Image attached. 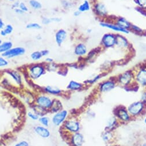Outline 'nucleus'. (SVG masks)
Instances as JSON below:
<instances>
[{
	"instance_id": "nucleus-1",
	"label": "nucleus",
	"mask_w": 146,
	"mask_h": 146,
	"mask_svg": "<svg viewBox=\"0 0 146 146\" xmlns=\"http://www.w3.org/2000/svg\"><path fill=\"white\" fill-rule=\"evenodd\" d=\"M47 72L46 64L43 63H34L27 67V74L32 81L40 79Z\"/></svg>"
},
{
	"instance_id": "nucleus-2",
	"label": "nucleus",
	"mask_w": 146,
	"mask_h": 146,
	"mask_svg": "<svg viewBox=\"0 0 146 146\" xmlns=\"http://www.w3.org/2000/svg\"><path fill=\"white\" fill-rule=\"evenodd\" d=\"M127 109L132 119L139 118L143 116L146 112V104L140 100L136 101L130 104Z\"/></svg>"
},
{
	"instance_id": "nucleus-3",
	"label": "nucleus",
	"mask_w": 146,
	"mask_h": 146,
	"mask_svg": "<svg viewBox=\"0 0 146 146\" xmlns=\"http://www.w3.org/2000/svg\"><path fill=\"white\" fill-rule=\"evenodd\" d=\"M117 85L126 88L133 85L135 82L133 70H128L115 77Z\"/></svg>"
},
{
	"instance_id": "nucleus-4",
	"label": "nucleus",
	"mask_w": 146,
	"mask_h": 146,
	"mask_svg": "<svg viewBox=\"0 0 146 146\" xmlns=\"http://www.w3.org/2000/svg\"><path fill=\"white\" fill-rule=\"evenodd\" d=\"M61 127L63 132L70 135L80 132L81 129V124L78 119L72 117H68Z\"/></svg>"
},
{
	"instance_id": "nucleus-5",
	"label": "nucleus",
	"mask_w": 146,
	"mask_h": 146,
	"mask_svg": "<svg viewBox=\"0 0 146 146\" xmlns=\"http://www.w3.org/2000/svg\"><path fill=\"white\" fill-rule=\"evenodd\" d=\"M133 72L135 84L139 87L146 89V63L137 66Z\"/></svg>"
},
{
	"instance_id": "nucleus-6",
	"label": "nucleus",
	"mask_w": 146,
	"mask_h": 146,
	"mask_svg": "<svg viewBox=\"0 0 146 146\" xmlns=\"http://www.w3.org/2000/svg\"><path fill=\"white\" fill-rule=\"evenodd\" d=\"M113 113L121 124H128L133 119L127 111V108L123 105L116 106L114 109Z\"/></svg>"
},
{
	"instance_id": "nucleus-7",
	"label": "nucleus",
	"mask_w": 146,
	"mask_h": 146,
	"mask_svg": "<svg viewBox=\"0 0 146 146\" xmlns=\"http://www.w3.org/2000/svg\"><path fill=\"white\" fill-rule=\"evenodd\" d=\"M117 86L116 78H109L100 82L97 87L99 94H105L114 90Z\"/></svg>"
},
{
	"instance_id": "nucleus-8",
	"label": "nucleus",
	"mask_w": 146,
	"mask_h": 146,
	"mask_svg": "<svg viewBox=\"0 0 146 146\" xmlns=\"http://www.w3.org/2000/svg\"><path fill=\"white\" fill-rule=\"evenodd\" d=\"M92 9L96 17L101 20V21L106 20L109 17L108 9L106 5L99 0L94 2L92 5Z\"/></svg>"
},
{
	"instance_id": "nucleus-9",
	"label": "nucleus",
	"mask_w": 146,
	"mask_h": 146,
	"mask_svg": "<svg viewBox=\"0 0 146 146\" xmlns=\"http://www.w3.org/2000/svg\"><path fill=\"white\" fill-rule=\"evenodd\" d=\"M53 102V98L46 93H41L36 96L34 99V104L50 112Z\"/></svg>"
},
{
	"instance_id": "nucleus-10",
	"label": "nucleus",
	"mask_w": 146,
	"mask_h": 146,
	"mask_svg": "<svg viewBox=\"0 0 146 146\" xmlns=\"http://www.w3.org/2000/svg\"><path fill=\"white\" fill-rule=\"evenodd\" d=\"M116 33L108 32L105 33L101 38L100 44L102 49H111L116 47Z\"/></svg>"
},
{
	"instance_id": "nucleus-11",
	"label": "nucleus",
	"mask_w": 146,
	"mask_h": 146,
	"mask_svg": "<svg viewBox=\"0 0 146 146\" xmlns=\"http://www.w3.org/2000/svg\"><path fill=\"white\" fill-rule=\"evenodd\" d=\"M70 114L68 111L66 109H63L62 110L55 113L53 114L51 121L52 125L55 127H62L63 123L66 121V120L69 117Z\"/></svg>"
},
{
	"instance_id": "nucleus-12",
	"label": "nucleus",
	"mask_w": 146,
	"mask_h": 146,
	"mask_svg": "<svg viewBox=\"0 0 146 146\" xmlns=\"http://www.w3.org/2000/svg\"><path fill=\"white\" fill-rule=\"evenodd\" d=\"M116 47L120 50L129 52L132 50V46L128 39L121 33H116Z\"/></svg>"
},
{
	"instance_id": "nucleus-13",
	"label": "nucleus",
	"mask_w": 146,
	"mask_h": 146,
	"mask_svg": "<svg viewBox=\"0 0 146 146\" xmlns=\"http://www.w3.org/2000/svg\"><path fill=\"white\" fill-rule=\"evenodd\" d=\"M100 25L102 28L109 29L112 31L115 32L117 33L128 35L131 32L130 31L123 29L120 28L119 27H118L116 24H115L112 21H109L107 20L101 21L100 23Z\"/></svg>"
},
{
	"instance_id": "nucleus-14",
	"label": "nucleus",
	"mask_w": 146,
	"mask_h": 146,
	"mask_svg": "<svg viewBox=\"0 0 146 146\" xmlns=\"http://www.w3.org/2000/svg\"><path fill=\"white\" fill-rule=\"evenodd\" d=\"M25 51V49L23 47H13L7 52L1 54V55L8 59H10L24 55Z\"/></svg>"
},
{
	"instance_id": "nucleus-15",
	"label": "nucleus",
	"mask_w": 146,
	"mask_h": 146,
	"mask_svg": "<svg viewBox=\"0 0 146 146\" xmlns=\"http://www.w3.org/2000/svg\"><path fill=\"white\" fill-rule=\"evenodd\" d=\"M69 143L71 146H83L85 143L84 135L80 132L70 135Z\"/></svg>"
},
{
	"instance_id": "nucleus-16",
	"label": "nucleus",
	"mask_w": 146,
	"mask_h": 146,
	"mask_svg": "<svg viewBox=\"0 0 146 146\" xmlns=\"http://www.w3.org/2000/svg\"><path fill=\"white\" fill-rule=\"evenodd\" d=\"M6 74L9 76L11 80L19 86H21L23 84V76L21 73L17 70H7Z\"/></svg>"
},
{
	"instance_id": "nucleus-17",
	"label": "nucleus",
	"mask_w": 146,
	"mask_h": 146,
	"mask_svg": "<svg viewBox=\"0 0 146 146\" xmlns=\"http://www.w3.org/2000/svg\"><path fill=\"white\" fill-rule=\"evenodd\" d=\"M35 133L43 139H48L51 136V132L48 127L42 125H35L33 128Z\"/></svg>"
},
{
	"instance_id": "nucleus-18",
	"label": "nucleus",
	"mask_w": 146,
	"mask_h": 146,
	"mask_svg": "<svg viewBox=\"0 0 146 146\" xmlns=\"http://www.w3.org/2000/svg\"><path fill=\"white\" fill-rule=\"evenodd\" d=\"M67 38V32L64 29H58L55 34V41L58 46L60 47Z\"/></svg>"
},
{
	"instance_id": "nucleus-19",
	"label": "nucleus",
	"mask_w": 146,
	"mask_h": 146,
	"mask_svg": "<svg viewBox=\"0 0 146 146\" xmlns=\"http://www.w3.org/2000/svg\"><path fill=\"white\" fill-rule=\"evenodd\" d=\"M112 22L116 24L120 28L128 31L130 30V28L132 25V23L127 19L120 16L114 17Z\"/></svg>"
},
{
	"instance_id": "nucleus-20",
	"label": "nucleus",
	"mask_w": 146,
	"mask_h": 146,
	"mask_svg": "<svg viewBox=\"0 0 146 146\" xmlns=\"http://www.w3.org/2000/svg\"><path fill=\"white\" fill-rule=\"evenodd\" d=\"M74 53L78 57H86L88 53V48L84 43H79L75 46Z\"/></svg>"
},
{
	"instance_id": "nucleus-21",
	"label": "nucleus",
	"mask_w": 146,
	"mask_h": 146,
	"mask_svg": "<svg viewBox=\"0 0 146 146\" xmlns=\"http://www.w3.org/2000/svg\"><path fill=\"white\" fill-rule=\"evenodd\" d=\"M101 138L106 144L114 143L115 140V134L114 131L105 129L101 133Z\"/></svg>"
},
{
	"instance_id": "nucleus-22",
	"label": "nucleus",
	"mask_w": 146,
	"mask_h": 146,
	"mask_svg": "<svg viewBox=\"0 0 146 146\" xmlns=\"http://www.w3.org/2000/svg\"><path fill=\"white\" fill-rule=\"evenodd\" d=\"M43 90L44 93L52 96L58 97L63 94V91L59 88L55 86L47 85L43 88Z\"/></svg>"
},
{
	"instance_id": "nucleus-23",
	"label": "nucleus",
	"mask_w": 146,
	"mask_h": 146,
	"mask_svg": "<svg viewBox=\"0 0 146 146\" xmlns=\"http://www.w3.org/2000/svg\"><path fill=\"white\" fill-rule=\"evenodd\" d=\"M86 87V85L82 82L71 80L67 85L66 89L70 92H78L83 90Z\"/></svg>"
},
{
	"instance_id": "nucleus-24",
	"label": "nucleus",
	"mask_w": 146,
	"mask_h": 146,
	"mask_svg": "<svg viewBox=\"0 0 146 146\" xmlns=\"http://www.w3.org/2000/svg\"><path fill=\"white\" fill-rule=\"evenodd\" d=\"M120 124H121L120 123L118 119L114 115H113L109 117L107 120L105 129L109 131H115L116 129L118 128Z\"/></svg>"
},
{
	"instance_id": "nucleus-25",
	"label": "nucleus",
	"mask_w": 146,
	"mask_h": 146,
	"mask_svg": "<svg viewBox=\"0 0 146 146\" xmlns=\"http://www.w3.org/2000/svg\"><path fill=\"white\" fill-rule=\"evenodd\" d=\"M63 109V106L61 101L57 98L53 99L52 105L50 109V112L54 114L55 113L59 112L60 111L62 110Z\"/></svg>"
},
{
	"instance_id": "nucleus-26",
	"label": "nucleus",
	"mask_w": 146,
	"mask_h": 146,
	"mask_svg": "<svg viewBox=\"0 0 146 146\" xmlns=\"http://www.w3.org/2000/svg\"><path fill=\"white\" fill-rule=\"evenodd\" d=\"M104 76L103 73H101V74H96V75H94L92 77L89 78V79L86 80L84 84L86 85V86H91L95 84H96L97 82H98L101 78L102 77Z\"/></svg>"
},
{
	"instance_id": "nucleus-27",
	"label": "nucleus",
	"mask_w": 146,
	"mask_h": 146,
	"mask_svg": "<svg viewBox=\"0 0 146 146\" xmlns=\"http://www.w3.org/2000/svg\"><path fill=\"white\" fill-rule=\"evenodd\" d=\"M31 108H32V111L34 112L35 113L37 114L39 117L46 115L49 112L48 111L46 110V109L35 104L32 105Z\"/></svg>"
},
{
	"instance_id": "nucleus-28",
	"label": "nucleus",
	"mask_w": 146,
	"mask_h": 146,
	"mask_svg": "<svg viewBox=\"0 0 146 146\" xmlns=\"http://www.w3.org/2000/svg\"><path fill=\"white\" fill-rule=\"evenodd\" d=\"M92 8V5H91V3L89 0H85L82 3H81L79 5L78 8V10L82 13H85V12L90 11Z\"/></svg>"
},
{
	"instance_id": "nucleus-29",
	"label": "nucleus",
	"mask_w": 146,
	"mask_h": 146,
	"mask_svg": "<svg viewBox=\"0 0 146 146\" xmlns=\"http://www.w3.org/2000/svg\"><path fill=\"white\" fill-rule=\"evenodd\" d=\"M13 46V43L11 41L3 42V43L0 44V54H3L7 52L10 49H11Z\"/></svg>"
},
{
	"instance_id": "nucleus-30",
	"label": "nucleus",
	"mask_w": 146,
	"mask_h": 146,
	"mask_svg": "<svg viewBox=\"0 0 146 146\" xmlns=\"http://www.w3.org/2000/svg\"><path fill=\"white\" fill-rule=\"evenodd\" d=\"M29 5L30 7L35 11H39L42 8V4L38 0H29Z\"/></svg>"
},
{
	"instance_id": "nucleus-31",
	"label": "nucleus",
	"mask_w": 146,
	"mask_h": 146,
	"mask_svg": "<svg viewBox=\"0 0 146 146\" xmlns=\"http://www.w3.org/2000/svg\"><path fill=\"white\" fill-rule=\"evenodd\" d=\"M38 121L40 125L46 127H48L50 124L51 120L48 116H47V115H44V116H40L38 120Z\"/></svg>"
},
{
	"instance_id": "nucleus-32",
	"label": "nucleus",
	"mask_w": 146,
	"mask_h": 146,
	"mask_svg": "<svg viewBox=\"0 0 146 146\" xmlns=\"http://www.w3.org/2000/svg\"><path fill=\"white\" fill-rule=\"evenodd\" d=\"M137 8L143 12H146V0H133Z\"/></svg>"
},
{
	"instance_id": "nucleus-33",
	"label": "nucleus",
	"mask_w": 146,
	"mask_h": 146,
	"mask_svg": "<svg viewBox=\"0 0 146 146\" xmlns=\"http://www.w3.org/2000/svg\"><path fill=\"white\" fill-rule=\"evenodd\" d=\"M30 57H31V58L32 60L35 61V62L40 60L43 58V56L42 55V54H41V52L40 51H33V52H32L31 54Z\"/></svg>"
},
{
	"instance_id": "nucleus-34",
	"label": "nucleus",
	"mask_w": 146,
	"mask_h": 146,
	"mask_svg": "<svg viewBox=\"0 0 146 146\" xmlns=\"http://www.w3.org/2000/svg\"><path fill=\"white\" fill-rule=\"evenodd\" d=\"M129 31L131 32H132L137 35H141L144 32V31L141 28H140L139 26L133 24H132Z\"/></svg>"
},
{
	"instance_id": "nucleus-35",
	"label": "nucleus",
	"mask_w": 146,
	"mask_h": 146,
	"mask_svg": "<svg viewBox=\"0 0 146 146\" xmlns=\"http://www.w3.org/2000/svg\"><path fill=\"white\" fill-rule=\"evenodd\" d=\"M46 67L47 71H50V72H55L59 69V66L54 62L52 63L46 64Z\"/></svg>"
},
{
	"instance_id": "nucleus-36",
	"label": "nucleus",
	"mask_w": 146,
	"mask_h": 146,
	"mask_svg": "<svg viewBox=\"0 0 146 146\" xmlns=\"http://www.w3.org/2000/svg\"><path fill=\"white\" fill-rule=\"evenodd\" d=\"M26 28L29 29L40 30L42 29V26L38 23H29L27 24Z\"/></svg>"
},
{
	"instance_id": "nucleus-37",
	"label": "nucleus",
	"mask_w": 146,
	"mask_h": 146,
	"mask_svg": "<svg viewBox=\"0 0 146 146\" xmlns=\"http://www.w3.org/2000/svg\"><path fill=\"white\" fill-rule=\"evenodd\" d=\"M61 6L64 9L68 10L74 6V4L70 1H68V0H62Z\"/></svg>"
},
{
	"instance_id": "nucleus-38",
	"label": "nucleus",
	"mask_w": 146,
	"mask_h": 146,
	"mask_svg": "<svg viewBox=\"0 0 146 146\" xmlns=\"http://www.w3.org/2000/svg\"><path fill=\"white\" fill-rule=\"evenodd\" d=\"M28 117L32 121H38L39 116L32 111H28L27 113Z\"/></svg>"
},
{
	"instance_id": "nucleus-39",
	"label": "nucleus",
	"mask_w": 146,
	"mask_h": 146,
	"mask_svg": "<svg viewBox=\"0 0 146 146\" xmlns=\"http://www.w3.org/2000/svg\"><path fill=\"white\" fill-rule=\"evenodd\" d=\"M9 65V61L8 59L3 56H0V68H5Z\"/></svg>"
},
{
	"instance_id": "nucleus-40",
	"label": "nucleus",
	"mask_w": 146,
	"mask_h": 146,
	"mask_svg": "<svg viewBox=\"0 0 146 146\" xmlns=\"http://www.w3.org/2000/svg\"><path fill=\"white\" fill-rule=\"evenodd\" d=\"M3 30L4 31V32L6 33L7 35H9L12 33V32H13L14 28L11 24H7L5 25Z\"/></svg>"
},
{
	"instance_id": "nucleus-41",
	"label": "nucleus",
	"mask_w": 146,
	"mask_h": 146,
	"mask_svg": "<svg viewBox=\"0 0 146 146\" xmlns=\"http://www.w3.org/2000/svg\"><path fill=\"white\" fill-rule=\"evenodd\" d=\"M97 51L96 50V51L95 50H93L90 51L89 52H88L86 57V58L88 59V60H92L94 59V58L96 56V55H97Z\"/></svg>"
},
{
	"instance_id": "nucleus-42",
	"label": "nucleus",
	"mask_w": 146,
	"mask_h": 146,
	"mask_svg": "<svg viewBox=\"0 0 146 146\" xmlns=\"http://www.w3.org/2000/svg\"><path fill=\"white\" fill-rule=\"evenodd\" d=\"M13 146H30V145L28 141L25 140H22L16 142Z\"/></svg>"
},
{
	"instance_id": "nucleus-43",
	"label": "nucleus",
	"mask_w": 146,
	"mask_h": 146,
	"mask_svg": "<svg viewBox=\"0 0 146 146\" xmlns=\"http://www.w3.org/2000/svg\"><path fill=\"white\" fill-rule=\"evenodd\" d=\"M52 23L51 20V17H43L42 19V24L43 25H49L50 24Z\"/></svg>"
},
{
	"instance_id": "nucleus-44",
	"label": "nucleus",
	"mask_w": 146,
	"mask_h": 146,
	"mask_svg": "<svg viewBox=\"0 0 146 146\" xmlns=\"http://www.w3.org/2000/svg\"><path fill=\"white\" fill-rule=\"evenodd\" d=\"M19 8L25 13H27L29 11V8L28 6L24 3H23V2H20Z\"/></svg>"
},
{
	"instance_id": "nucleus-45",
	"label": "nucleus",
	"mask_w": 146,
	"mask_h": 146,
	"mask_svg": "<svg viewBox=\"0 0 146 146\" xmlns=\"http://www.w3.org/2000/svg\"><path fill=\"white\" fill-rule=\"evenodd\" d=\"M20 1H15L11 6V8L13 10H15V9H17V8H19V6H20Z\"/></svg>"
},
{
	"instance_id": "nucleus-46",
	"label": "nucleus",
	"mask_w": 146,
	"mask_h": 146,
	"mask_svg": "<svg viewBox=\"0 0 146 146\" xmlns=\"http://www.w3.org/2000/svg\"><path fill=\"white\" fill-rule=\"evenodd\" d=\"M140 100L141 101L143 102L146 104V90L141 93Z\"/></svg>"
},
{
	"instance_id": "nucleus-47",
	"label": "nucleus",
	"mask_w": 146,
	"mask_h": 146,
	"mask_svg": "<svg viewBox=\"0 0 146 146\" xmlns=\"http://www.w3.org/2000/svg\"><path fill=\"white\" fill-rule=\"evenodd\" d=\"M40 52L43 57H47L50 54V51L48 50H42L40 51Z\"/></svg>"
},
{
	"instance_id": "nucleus-48",
	"label": "nucleus",
	"mask_w": 146,
	"mask_h": 146,
	"mask_svg": "<svg viewBox=\"0 0 146 146\" xmlns=\"http://www.w3.org/2000/svg\"><path fill=\"white\" fill-rule=\"evenodd\" d=\"M45 62L46 63V64H49V63H52L54 62V60L53 58H51V57H46L44 59Z\"/></svg>"
},
{
	"instance_id": "nucleus-49",
	"label": "nucleus",
	"mask_w": 146,
	"mask_h": 146,
	"mask_svg": "<svg viewBox=\"0 0 146 146\" xmlns=\"http://www.w3.org/2000/svg\"><path fill=\"white\" fill-rule=\"evenodd\" d=\"M51 20H52V23H60L62 19L60 17H51Z\"/></svg>"
},
{
	"instance_id": "nucleus-50",
	"label": "nucleus",
	"mask_w": 146,
	"mask_h": 146,
	"mask_svg": "<svg viewBox=\"0 0 146 146\" xmlns=\"http://www.w3.org/2000/svg\"><path fill=\"white\" fill-rule=\"evenodd\" d=\"M86 115H88V117H90L91 119H93L95 117V113L92 111H89L88 112H86Z\"/></svg>"
},
{
	"instance_id": "nucleus-51",
	"label": "nucleus",
	"mask_w": 146,
	"mask_h": 146,
	"mask_svg": "<svg viewBox=\"0 0 146 146\" xmlns=\"http://www.w3.org/2000/svg\"><path fill=\"white\" fill-rule=\"evenodd\" d=\"M5 26V24L4 21V20H3V19L0 17V31L3 29L4 28Z\"/></svg>"
},
{
	"instance_id": "nucleus-52",
	"label": "nucleus",
	"mask_w": 146,
	"mask_h": 146,
	"mask_svg": "<svg viewBox=\"0 0 146 146\" xmlns=\"http://www.w3.org/2000/svg\"><path fill=\"white\" fill-rule=\"evenodd\" d=\"M14 11H15V12L16 13V14H17V15H24V13H25V12H24L21 9H20L19 8H17V9H15V10H14Z\"/></svg>"
},
{
	"instance_id": "nucleus-53",
	"label": "nucleus",
	"mask_w": 146,
	"mask_h": 146,
	"mask_svg": "<svg viewBox=\"0 0 146 146\" xmlns=\"http://www.w3.org/2000/svg\"><path fill=\"white\" fill-rule=\"evenodd\" d=\"M81 15V13L78 9L75 11L74 13H73V15H74V17H79Z\"/></svg>"
},
{
	"instance_id": "nucleus-54",
	"label": "nucleus",
	"mask_w": 146,
	"mask_h": 146,
	"mask_svg": "<svg viewBox=\"0 0 146 146\" xmlns=\"http://www.w3.org/2000/svg\"><path fill=\"white\" fill-rule=\"evenodd\" d=\"M0 35L3 36V37H6V36H7V35L6 34V33L4 32V31L3 29L0 31Z\"/></svg>"
},
{
	"instance_id": "nucleus-55",
	"label": "nucleus",
	"mask_w": 146,
	"mask_h": 146,
	"mask_svg": "<svg viewBox=\"0 0 146 146\" xmlns=\"http://www.w3.org/2000/svg\"><path fill=\"white\" fill-rule=\"evenodd\" d=\"M105 146H120L117 144H115L114 143H109V144H106Z\"/></svg>"
},
{
	"instance_id": "nucleus-56",
	"label": "nucleus",
	"mask_w": 146,
	"mask_h": 146,
	"mask_svg": "<svg viewBox=\"0 0 146 146\" xmlns=\"http://www.w3.org/2000/svg\"><path fill=\"white\" fill-rule=\"evenodd\" d=\"M36 39H37L38 40H42V36H41V35H38V36H36Z\"/></svg>"
},
{
	"instance_id": "nucleus-57",
	"label": "nucleus",
	"mask_w": 146,
	"mask_h": 146,
	"mask_svg": "<svg viewBox=\"0 0 146 146\" xmlns=\"http://www.w3.org/2000/svg\"><path fill=\"white\" fill-rule=\"evenodd\" d=\"M92 32V29L91 28H88V29H86V33H87L90 34V33H91Z\"/></svg>"
},
{
	"instance_id": "nucleus-58",
	"label": "nucleus",
	"mask_w": 146,
	"mask_h": 146,
	"mask_svg": "<svg viewBox=\"0 0 146 146\" xmlns=\"http://www.w3.org/2000/svg\"><path fill=\"white\" fill-rule=\"evenodd\" d=\"M144 119H143V121H144V123L145 124H146V112L145 113L144 115Z\"/></svg>"
},
{
	"instance_id": "nucleus-59",
	"label": "nucleus",
	"mask_w": 146,
	"mask_h": 146,
	"mask_svg": "<svg viewBox=\"0 0 146 146\" xmlns=\"http://www.w3.org/2000/svg\"><path fill=\"white\" fill-rule=\"evenodd\" d=\"M141 146H146V141L143 143L141 144Z\"/></svg>"
},
{
	"instance_id": "nucleus-60",
	"label": "nucleus",
	"mask_w": 146,
	"mask_h": 146,
	"mask_svg": "<svg viewBox=\"0 0 146 146\" xmlns=\"http://www.w3.org/2000/svg\"><path fill=\"white\" fill-rule=\"evenodd\" d=\"M5 1H8V2H14L15 0H5Z\"/></svg>"
},
{
	"instance_id": "nucleus-61",
	"label": "nucleus",
	"mask_w": 146,
	"mask_h": 146,
	"mask_svg": "<svg viewBox=\"0 0 146 146\" xmlns=\"http://www.w3.org/2000/svg\"><path fill=\"white\" fill-rule=\"evenodd\" d=\"M2 43H3V40L1 39H0V44H1Z\"/></svg>"
},
{
	"instance_id": "nucleus-62",
	"label": "nucleus",
	"mask_w": 146,
	"mask_h": 146,
	"mask_svg": "<svg viewBox=\"0 0 146 146\" xmlns=\"http://www.w3.org/2000/svg\"><path fill=\"white\" fill-rule=\"evenodd\" d=\"M95 1H97V0H95Z\"/></svg>"
}]
</instances>
